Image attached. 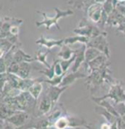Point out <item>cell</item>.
<instances>
[{"label": "cell", "instance_id": "6da1fadb", "mask_svg": "<svg viewBox=\"0 0 125 129\" xmlns=\"http://www.w3.org/2000/svg\"><path fill=\"white\" fill-rule=\"evenodd\" d=\"M54 11H55V15L54 16H49L48 13H46L44 12H41V11H37V12L42 15L43 19L41 21H36L35 22V25L36 27H41V26H45L47 29H50L52 27H55L57 29L60 30L61 28L59 26V20L61 18H64V17H66V16H70L73 15L74 12H73L72 10H66V11H63L59 8H54Z\"/></svg>", "mask_w": 125, "mask_h": 129}, {"label": "cell", "instance_id": "7a4b0ae2", "mask_svg": "<svg viewBox=\"0 0 125 129\" xmlns=\"http://www.w3.org/2000/svg\"><path fill=\"white\" fill-rule=\"evenodd\" d=\"M107 68H108V64L100 69L93 70L89 74H87V76L85 78L86 85H87V88H89L92 94H94L95 91H97V87L101 86L104 82H109L110 80H112L108 75L110 70Z\"/></svg>", "mask_w": 125, "mask_h": 129}, {"label": "cell", "instance_id": "3957f363", "mask_svg": "<svg viewBox=\"0 0 125 129\" xmlns=\"http://www.w3.org/2000/svg\"><path fill=\"white\" fill-rule=\"evenodd\" d=\"M107 33L103 31L101 34L98 35L96 37L90 38L88 43L86 44V47H91V48H96L99 50H101L104 55L110 57V50H109V44L107 42Z\"/></svg>", "mask_w": 125, "mask_h": 129}, {"label": "cell", "instance_id": "277c9868", "mask_svg": "<svg viewBox=\"0 0 125 129\" xmlns=\"http://www.w3.org/2000/svg\"><path fill=\"white\" fill-rule=\"evenodd\" d=\"M16 97L21 111H32L36 106V99H34L28 91H21Z\"/></svg>", "mask_w": 125, "mask_h": 129}, {"label": "cell", "instance_id": "5b68a950", "mask_svg": "<svg viewBox=\"0 0 125 129\" xmlns=\"http://www.w3.org/2000/svg\"><path fill=\"white\" fill-rule=\"evenodd\" d=\"M102 99H112L114 103H118V102H125V91L122 88L121 83H115L114 85H111L109 92L105 96L101 97Z\"/></svg>", "mask_w": 125, "mask_h": 129}, {"label": "cell", "instance_id": "8992f818", "mask_svg": "<svg viewBox=\"0 0 125 129\" xmlns=\"http://www.w3.org/2000/svg\"><path fill=\"white\" fill-rule=\"evenodd\" d=\"M73 32L75 34L86 36L88 38H93V37H96L101 34L103 30H101L98 26H91V25L87 24L85 26H82V27H78L77 28H74Z\"/></svg>", "mask_w": 125, "mask_h": 129}, {"label": "cell", "instance_id": "52a82bcc", "mask_svg": "<svg viewBox=\"0 0 125 129\" xmlns=\"http://www.w3.org/2000/svg\"><path fill=\"white\" fill-rule=\"evenodd\" d=\"M28 117H29V115H28V112H26V111H17V112L12 114L11 117H9L5 121L11 122L15 128H19V127L22 128L23 125L27 123Z\"/></svg>", "mask_w": 125, "mask_h": 129}, {"label": "cell", "instance_id": "ba28073f", "mask_svg": "<svg viewBox=\"0 0 125 129\" xmlns=\"http://www.w3.org/2000/svg\"><path fill=\"white\" fill-rule=\"evenodd\" d=\"M85 12H86V14H87V17H88L89 20L92 21L93 23L97 24L101 16L102 5L95 2L92 5H90Z\"/></svg>", "mask_w": 125, "mask_h": 129}, {"label": "cell", "instance_id": "9c48e42d", "mask_svg": "<svg viewBox=\"0 0 125 129\" xmlns=\"http://www.w3.org/2000/svg\"><path fill=\"white\" fill-rule=\"evenodd\" d=\"M87 76V74L81 72L79 70L76 71H71V72L67 73L66 75L64 76L62 83H61V86H69L70 85H72L74 82H76L79 79H85Z\"/></svg>", "mask_w": 125, "mask_h": 129}, {"label": "cell", "instance_id": "30bf717a", "mask_svg": "<svg viewBox=\"0 0 125 129\" xmlns=\"http://www.w3.org/2000/svg\"><path fill=\"white\" fill-rule=\"evenodd\" d=\"M108 60V57L104 55V54H101L100 56L96 57L94 60H92L91 62H89L86 64V69H88V73H90L93 70H96V69H100L101 68H103L105 66H107Z\"/></svg>", "mask_w": 125, "mask_h": 129}, {"label": "cell", "instance_id": "8fae6325", "mask_svg": "<svg viewBox=\"0 0 125 129\" xmlns=\"http://www.w3.org/2000/svg\"><path fill=\"white\" fill-rule=\"evenodd\" d=\"M35 44L40 45L42 47H45L47 48H55V47H62L64 44V39H59V40H55V39H50V38H47V37L41 36L39 37L36 41Z\"/></svg>", "mask_w": 125, "mask_h": 129}, {"label": "cell", "instance_id": "7c38bea8", "mask_svg": "<svg viewBox=\"0 0 125 129\" xmlns=\"http://www.w3.org/2000/svg\"><path fill=\"white\" fill-rule=\"evenodd\" d=\"M68 86H61V85H51L48 88V92L47 94L49 96V98L51 99V101L54 105H56L58 100L60 99L61 95L65 92L67 89Z\"/></svg>", "mask_w": 125, "mask_h": 129}, {"label": "cell", "instance_id": "4fadbf2b", "mask_svg": "<svg viewBox=\"0 0 125 129\" xmlns=\"http://www.w3.org/2000/svg\"><path fill=\"white\" fill-rule=\"evenodd\" d=\"M54 104L52 103L51 99L49 98L48 94H46L43 99L40 101L39 105H38V111H39V115L40 116H44L47 115L48 113L50 112V110L52 109Z\"/></svg>", "mask_w": 125, "mask_h": 129}, {"label": "cell", "instance_id": "5bb4252c", "mask_svg": "<svg viewBox=\"0 0 125 129\" xmlns=\"http://www.w3.org/2000/svg\"><path fill=\"white\" fill-rule=\"evenodd\" d=\"M85 49H86V44H82V47L81 48L75 49V54H76V58L75 61L72 64V71H76L79 70V69L81 68V66L85 63Z\"/></svg>", "mask_w": 125, "mask_h": 129}, {"label": "cell", "instance_id": "9a60e30c", "mask_svg": "<svg viewBox=\"0 0 125 129\" xmlns=\"http://www.w3.org/2000/svg\"><path fill=\"white\" fill-rule=\"evenodd\" d=\"M35 60V58L30 55H28L25 52L22 48L16 47L15 50H14V54H13V61L16 63H23V62H28V63H32Z\"/></svg>", "mask_w": 125, "mask_h": 129}, {"label": "cell", "instance_id": "2e32d148", "mask_svg": "<svg viewBox=\"0 0 125 129\" xmlns=\"http://www.w3.org/2000/svg\"><path fill=\"white\" fill-rule=\"evenodd\" d=\"M43 88H44V86H43V80L42 79H37L32 85L29 86L28 91L34 99L38 100L41 95V93L43 91Z\"/></svg>", "mask_w": 125, "mask_h": 129}, {"label": "cell", "instance_id": "e0dca14e", "mask_svg": "<svg viewBox=\"0 0 125 129\" xmlns=\"http://www.w3.org/2000/svg\"><path fill=\"white\" fill-rule=\"evenodd\" d=\"M103 53L101 52V50H99L98 48H91V47H86V49H85V63L87 64L89 62H91L92 60H94L96 57L100 56Z\"/></svg>", "mask_w": 125, "mask_h": 129}, {"label": "cell", "instance_id": "ac0fdd59", "mask_svg": "<svg viewBox=\"0 0 125 129\" xmlns=\"http://www.w3.org/2000/svg\"><path fill=\"white\" fill-rule=\"evenodd\" d=\"M90 38L86 36H82V35H79L76 34L74 36H69L67 38L64 39V44L65 45H72L75 43H81V44H87Z\"/></svg>", "mask_w": 125, "mask_h": 129}, {"label": "cell", "instance_id": "d6986e66", "mask_svg": "<svg viewBox=\"0 0 125 129\" xmlns=\"http://www.w3.org/2000/svg\"><path fill=\"white\" fill-rule=\"evenodd\" d=\"M30 70H31V64H30V63H28V62L19 63V69H18L17 75L21 77L22 79H27L29 76Z\"/></svg>", "mask_w": 125, "mask_h": 129}, {"label": "cell", "instance_id": "ffe728a7", "mask_svg": "<svg viewBox=\"0 0 125 129\" xmlns=\"http://www.w3.org/2000/svg\"><path fill=\"white\" fill-rule=\"evenodd\" d=\"M74 53H75V49L70 48L68 47V45H63L61 47L60 52L58 53L57 55L63 60H67V59H70L74 55Z\"/></svg>", "mask_w": 125, "mask_h": 129}, {"label": "cell", "instance_id": "44dd1931", "mask_svg": "<svg viewBox=\"0 0 125 129\" xmlns=\"http://www.w3.org/2000/svg\"><path fill=\"white\" fill-rule=\"evenodd\" d=\"M68 3L70 5H73L74 8L79 9V10L85 9L86 11L90 5L95 3V0H68Z\"/></svg>", "mask_w": 125, "mask_h": 129}, {"label": "cell", "instance_id": "7402d4cb", "mask_svg": "<svg viewBox=\"0 0 125 129\" xmlns=\"http://www.w3.org/2000/svg\"><path fill=\"white\" fill-rule=\"evenodd\" d=\"M15 112H17V111L10 109L7 105H5L3 99L0 101V119L1 120H3V121L7 120L9 117H11L12 114H14Z\"/></svg>", "mask_w": 125, "mask_h": 129}, {"label": "cell", "instance_id": "603a6c76", "mask_svg": "<svg viewBox=\"0 0 125 129\" xmlns=\"http://www.w3.org/2000/svg\"><path fill=\"white\" fill-rule=\"evenodd\" d=\"M50 53V49L48 48L47 50H43V49H40L36 52V55H35V60H37L39 63L43 64L46 67V68H50V66L48 64L47 62V57Z\"/></svg>", "mask_w": 125, "mask_h": 129}, {"label": "cell", "instance_id": "cb8c5ba5", "mask_svg": "<svg viewBox=\"0 0 125 129\" xmlns=\"http://www.w3.org/2000/svg\"><path fill=\"white\" fill-rule=\"evenodd\" d=\"M55 125L54 127L58 129H64V128H67L69 127V120L67 116H65V117H59L57 119L55 122L53 123Z\"/></svg>", "mask_w": 125, "mask_h": 129}, {"label": "cell", "instance_id": "d4e9b609", "mask_svg": "<svg viewBox=\"0 0 125 129\" xmlns=\"http://www.w3.org/2000/svg\"><path fill=\"white\" fill-rule=\"evenodd\" d=\"M75 58H76V54L74 53V55H73L70 59H67V60H60V63L62 64V68L64 69V71L65 72H67V70L70 67H72L73 63H74V61H75Z\"/></svg>", "mask_w": 125, "mask_h": 129}, {"label": "cell", "instance_id": "484cf974", "mask_svg": "<svg viewBox=\"0 0 125 129\" xmlns=\"http://www.w3.org/2000/svg\"><path fill=\"white\" fill-rule=\"evenodd\" d=\"M39 72L43 73L45 76H47L48 79H52L56 76L55 74V69H54V64H52L50 66V68H46V69H42L39 70Z\"/></svg>", "mask_w": 125, "mask_h": 129}, {"label": "cell", "instance_id": "4316f807", "mask_svg": "<svg viewBox=\"0 0 125 129\" xmlns=\"http://www.w3.org/2000/svg\"><path fill=\"white\" fill-rule=\"evenodd\" d=\"M13 46L14 45H12V43H11L7 38H0V48L3 49L5 53L8 52Z\"/></svg>", "mask_w": 125, "mask_h": 129}, {"label": "cell", "instance_id": "83f0119b", "mask_svg": "<svg viewBox=\"0 0 125 129\" xmlns=\"http://www.w3.org/2000/svg\"><path fill=\"white\" fill-rule=\"evenodd\" d=\"M107 19H108V14H107V13H106V12H105L104 11L102 10V12H101V18H100L99 22L97 23V26L100 28H101V30H103L104 27L106 26V24H107Z\"/></svg>", "mask_w": 125, "mask_h": 129}, {"label": "cell", "instance_id": "f1b7e54d", "mask_svg": "<svg viewBox=\"0 0 125 129\" xmlns=\"http://www.w3.org/2000/svg\"><path fill=\"white\" fill-rule=\"evenodd\" d=\"M114 107L117 110L118 116L120 117L125 113V102H118V103H114Z\"/></svg>", "mask_w": 125, "mask_h": 129}, {"label": "cell", "instance_id": "f546056e", "mask_svg": "<svg viewBox=\"0 0 125 129\" xmlns=\"http://www.w3.org/2000/svg\"><path fill=\"white\" fill-rule=\"evenodd\" d=\"M54 69H55V74L56 76H61V75H64L66 72L64 71V69L62 68V64L60 63V60H56L54 61Z\"/></svg>", "mask_w": 125, "mask_h": 129}, {"label": "cell", "instance_id": "4dcf8cb0", "mask_svg": "<svg viewBox=\"0 0 125 129\" xmlns=\"http://www.w3.org/2000/svg\"><path fill=\"white\" fill-rule=\"evenodd\" d=\"M18 69H19V64L16 63V62H12V64L8 66L7 72L12 73V74H17L18 73Z\"/></svg>", "mask_w": 125, "mask_h": 129}, {"label": "cell", "instance_id": "1f68e13d", "mask_svg": "<svg viewBox=\"0 0 125 129\" xmlns=\"http://www.w3.org/2000/svg\"><path fill=\"white\" fill-rule=\"evenodd\" d=\"M8 81V76L7 73H0V92L3 93V89Z\"/></svg>", "mask_w": 125, "mask_h": 129}, {"label": "cell", "instance_id": "d6a6232c", "mask_svg": "<svg viewBox=\"0 0 125 129\" xmlns=\"http://www.w3.org/2000/svg\"><path fill=\"white\" fill-rule=\"evenodd\" d=\"M7 69H8V66L4 57L0 58V73H7Z\"/></svg>", "mask_w": 125, "mask_h": 129}, {"label": "cell", "instance_id": "836d02e7", "mask_svg": "<svg viewBox=\"0 0 125 129\" xmlns=\"http://www.w3.org/2000/svg\"><path fill=\"white\" fill-rule=\"evenodd\" d=\"M116 10H117L120 14H122V15L125 17V5L124 4H122L121 2H118V4H117V7H116Z\"/></svg>", "mask_w": 125, "mask_h": 129}, {"label": "cell", "instance_id": "e575fe53", "mask_svg": "<svg viewBox=\"0 0 125 129\" xmlns=\"http://www.w3.org/2000/svg\"><path fill=\"white\" fill-rule=\"evenodd\" d=\"M117 30L125 34V17L121 20V22L117 26Z\"/></svg>", "mask_w": 125, "mask_h": 129}, {"label": "cell", "instance_id": "d590c367", "mask_svg": "<svg viewBox=\"0 0 125 129\" xmlns=\"http://www.w3.org/2000/svg\"><path fill=\"white\" fill-rule=\"evenodd\" d=\"M0 129H4V121L0 120Z\"/></svg>", "mask_w": 125, "mask_h": 129}, {"label": "cell", "instance_id": "8d00e7d4", "mask_svg": "<svg viewBox=\"0 0 125 129\" xmlns=\"http://www.w3.org/2000/svg\"><path fill=\"white\" fill-rule=\"evenodd\" d=\"M105 1H106V0H95L96 3H99V4H101V5L103 4Z\"/></svg>", "mask_w": 125, "mask_h": 129}, {"label": "cell", "instance_id": "74e56055", "mask_svg": "<svg viewBox=\"0 0 125 129\" xmlns=\"http://www.w3.org/2000/svg\"><path fill=\"white\" fill-rule=\"evenodd\" d=\"M4 55H5V51L3 50V49H1V48H0V58L4 57Z\"/></svg>", "mask_w": 125, "mask_h": 129}, {"label": "cell", "instance_id": "f35d334b", "mask_svg": "<svg viewBox=\"0 0 125 129\" xmlns=\"http://www.w3.org/2000/svg\"><path fill=\"white\" fill-rule=\"evenodd\" d=\"M120 119H121V120H122L123 121H124V123H125V113L123 114V115H122V116H120Z\"/></svg>", "mask_w": 125, "mask_h": 129}, {"label": "cell", "instance_id": "ab89813d", "mask_svg": "<svg viewBox=\"0 0 125 129\" xmlns=\"http://www.w3.org/2000/svg\"><path fill=\"white\" fill-rule=\"evenodd\" d=\"M3 22H4V20H0V30H1V28H2V25H3Z\"/></svg>", "mask_w": 125, "mask_h": 129}, {"label": "cell", "instance_id": "60d3db41", "mask_svg": "<svg viewBox=\"0 0 125 129\" xmlns=\"http://www.w3.org/2000/svg\"><path fill=\"white\" fill-rule=\"evenodd\" d=\"M3 98H4V96H3V94H2V93L0 92V101H1V100H2Z\"/></svg>", "mask_w": 125, "mask_h": 129}, {"label": "cell", "instance_id": "b9f144b4", "mask_svg": "<svg viewBox=\"0 0 125 129\" xmlns=\"http://www.w3.org/2000/svg\"><path fill=\"white\" fill-rule=\"evenodd\" d=\"M0 120H1V119H0Z\"/></svg>", "mask_w": 125, "mask_h": 129}]
</instances>
